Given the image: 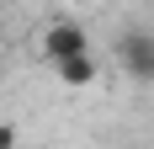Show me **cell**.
<instances>
[{"label": "cell", "mask_w": 154, "mask_h": 149, "mask_svg": "<svg viewBox=\"0 0 154 149\" xmlns=\"http://www.w3.org/2000/svg\"><path fill=\"white\" fill-rule=\"evenodd\" d=\"M16 144V128H11V122H0V149H11Z\"/></svg>", "instance_id": "cell-4"}, {"label": "cell", "mask_w": 154, "mask_h": 149, "mask_svg": "<svg viewBox=\"0 0 154 149\" xmlns=\"http://www.w3.org/2000/svg\"><path fill=\"white\" fill-rule=\"evenodd\" d=\"M96 69H101V64H96V53H91V48H85V53H69V59H59V64H53V74H59L69 90L91 85V80H96Z\"/></svg>", "instance_id": "cell-3"}, {"label": "cell", "mask_w": 154, "mask_h": 149, "mask_svg": "<svg viewBox=\"0 0 154 149\" xmlns=\"http://www.w3.org/2000/svg\"><path fill=\"white\" fill-rule=\"evenodd\" d=\"M85 48H91V37H85L80 21H48V32H43V59L48 64L69 59V53H85Z\"/></svg>", "instance_id": "cell-2"}, {"label": "cell", "mask_w": 154, "mask_h": 149, "mask_svg": "<svg viewBox=\"0 0 154 149\" xmlns=\"http://www.w3.org/2000/svg\"><path fill=\"white\" fill-rule=\"evenodd\" d=\"M0 5H5V0H0Z\"/></svg>", "instance_id": "cell-5"}, {"label": "cell", "mask_w": 154, "mask_h": 149, "mask_svg": "<svg viewBox=\"0 0 154 149\" xmlns=\"http://www.w3.org/2000/svg\"><path fill=\"white\" fill-rule=\"evenodd\" d=\"M117 64L128 69V80H154V32H122L117 37Z\"/></svg>", "instance_id": "cell-1"}]
</instances>
